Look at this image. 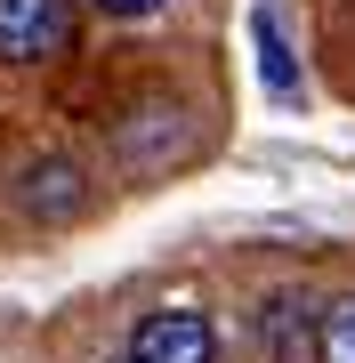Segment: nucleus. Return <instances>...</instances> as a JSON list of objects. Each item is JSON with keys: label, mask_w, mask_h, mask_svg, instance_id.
<instances>
[{"label": "nucleus", "mask_w": 355, "mask_h": 363, "mask_svg": "<svg viewBox=\"0 0 355 363\" xmlns=\"http://www.w3.org/2000/svg\"><path fill=\"white\" fill-rule=\"evenodd\" d=\"M130 363H218V323L202 307H154L130 331Z\"/></svg>", "instance_id": "1"}, {"label": "nucleus", "mask_w": 355, "mask_h": 363, "mask_svg": "<svg viewBox=\"0 0 355 363\" xmlns=\"http://www.w3.org/2000/svg\"><path fill=\"white\" fill-rule=\"evenodd\" d=\"M73 33V0H0V65H49Z\"/></svg>", "instance_id": "2"}, {"label": "nucleus", "mask_w": 355, "mask_h": 363, "mask_svg": "<svg viewBox=\"0 0 355 363\" xmlns=\"http://www.w3.org/2000/svg\"><path fill=\"white\" fill-rule=\"evenodd\" d=\"M250 331H259V355H266V363H315L323 307H315L307 291H275V298H259Z\"/></svg>", "instance_id": "3"}, {"label": "nucleus", "mask_w": 355, "mask_h": 363, "mask_svg": "<svg viewBox=\"0 0 355 363\" xmlns=\"http://www.w3.org/2000/svg\"><path fill=\"white\" fill-rule=\"evenodd\" d=\"M16 202H25V218H40V226L81 218V202H89V186H81V162H73V154H40L25 178H16Z\"/></svg>", "instance_id": "4"}, {"label": "nucleus", "mask_w": 355, "mask_h": 363, "mask_svg": "<svg viewBox=\"0 0 355 363\" xmlns=\"http://www.w3.org/2000/svg\"><path fill=\"white\" fill-rule=\"evenodd\" d=\"M315 363H355V291L323 307V331H315Z\"/></svg>", "instance_id": "5"}, {"label": "nucleus", "mask_w": 355, "mask_h": 363, "mask_svg": "<svg viewBox=\"0 0 355 363\" xmlns=\"http://www.w3.org/2000/svg\"><path fill=\"white\" fill-rule=\"evenodd\" d=\"M259 73H266V89H275V97H299V73H291V49H283L275 16H259Z\"/></svg>", "instance_id": "6"}, {"label": "nucleus", "mask_w": 355, "mask_h": 363, "mask_svg": "<svg viewBox=\"0 0 355 363\" xmlns=\"http://www.w3.org/2000/svg\"><path fill=\"white\" fill-rule=\"evenodd\" d=\"M89 9H97V16H121V25H137V16H154L162 0H89Z\"/></svg>", "instance_id": "7"}, {"label": "nucleus", "mask_w": 355, "mask_h": 363, "mask_svg": "<svg viewBox=\"0 0 355 363\" xmlns=\"http://www.w3.org/2000/svg\"><path fill=\"white\" fill-rule=\"evenodd\" d=\"M121 363H130V355H121Z\"/></svg>", "instance_id": "8"}]
</instances>
